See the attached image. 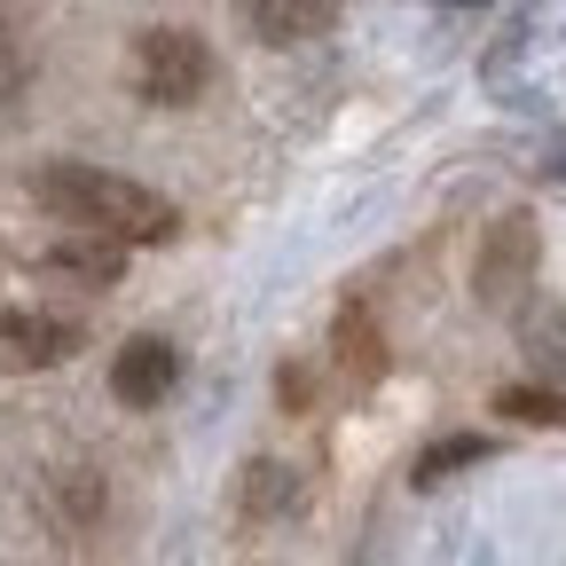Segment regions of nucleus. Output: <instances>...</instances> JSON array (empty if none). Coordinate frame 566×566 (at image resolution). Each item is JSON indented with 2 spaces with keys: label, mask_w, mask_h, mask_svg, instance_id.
Masks as SVG:
<instances>
[{
  "label": "nucleus",
  "mask_w": 566,
  "mask_h": 566,
  "mask_svg": "<svg viewBox=\"0 0 566 566\" xmlns=\"http://www.w3.org/2000/svg\"><path fill=\"white\" fill-rule=\"evenodd\" d=\"M32 197L48 212H63L71 229H95V237H118V244H174L181 237V212L158 189H142L126 174H103V166H80V158L40 166Z\"/></svg>",
  "instance_id": "f257e3e1"
},
{
  "label": "nucleus",
  "mask_w": 566,
  "mask_h": 566,
  "mask_svg": "<svg viewBox=\"0 0 566 566\" xmlns=\"http://www.w3.org/2000/svg\"><path fill=\"white\" fill-rule=\"evenodd\" d=\"M126 87L158 111H189L205 87H212V48L189 32V24H158L142 32L134 55H126Z\"/></svg>",
  "instance_id": "f03ea898"
},
{
  "label": "nucleus",
  "mask_w": 566,
  "mask_h": 566,
  "mask_svg": "<svg viewBox=\"0 0 566 566\" xmlns=\"http://www.w3.org/2000/svg\"><path fill=\"white\" fill-rule=\"evenodd\" d=\"M535 268H543V252H535V221H527V212L495 221V237L480 244V268H472L480 307H504V315H512V307L535 292Z\"/></svg>",
  "instance_id": "7ed1b4c3"
},
{
  "label": "nucleus",
  "mask_w": 566,
  "mask_h": 566,
  "mask_svg": "<svg viewBox=\"0 0 566 566\" xmlns=\"http://www.w3.org/2000/svg\"><path fill=\"white\" fill-rule=\"evenodd\" d=\"M87 346V331L48 307H0V370H55Z\"/></svg>",
  "instance_id": "20e7f679"
},
{
  "label": "nucleus",
  "mask_w": 566,
  "mask_h": 566,
  "mask_svg": "<svg viewBox=\"0 0 566 566\" xmlns=\"http://www.w3.org/2000/svg\"><path fill=\"white\" fill-rule=\"evenodd\" d=\"M126 252L118 237H95V229H63L48 252H40V275L48 283H80V292H111V283L126 275Z\"/></svg>",
  "instance_id": "39448f33"
},
{
  "label": "nucleus",
  "mask_w": 566,
  "mask_h": 566,
  "mask_svg": "<svg viewBox=\"0 0 566 566\" xmlns=\"http://www.w3.org/2000/svg\"><path fill=\"white\" fill-rule=\"evenodd\" d=\"M174 386H181V354H174L166 338L142 331V338H126V346L111 354V394H118L126 409H158Z\"/></svg>",
  "instance_id": "423d86ee"
},
{
  "label": "nucleus",
  "mask_w": 566,
  "mask_h": 566,
  "mask_svg": "<svg viewBox=\"0 0 566 566\" xmlns=\"http://www.w3.org/2000/svg\"><path fill=\"white\" fill-rule=\"evenodd\" d=\"M338 24V0H244V32L260 48H307V40H331Z\"/></svg>",
  "instance_id": "0eeeda50"
},
{
  "label": "nucleus",
  "mask_w": 566,
  "mask_h": 566,
  "mask_svg": "<svg viewBox=\"0 0 566 566\" xmlns=\"http://www.w3.org/2000/svg\"><path fill=\"white\" fill-rule=\"evenodd\" d=\"M331 370L346 386H378L386 378V338H378V315L363 300H346L338 323H331Z\"/></svg>",
  "instance_id": "6e6552de"
},
{
  "label": "nucleus",
  "mask_w": 566,
  "mask_h": 566,
  "mask_svg": "<svg viewBox=\"0 0 566 566\" xmlns=\"http://www.w3.org/2000/svg\"><path fill=\"white\" fill-rule=\"evenodd\" d=\"M237 495H244V512H252V520H283V512H300V472H292V464H275V457H252Z\"/></svg>",
  "instance_id": "1a4fd4ad"
},
{
  "label": "nucleus",
  "mask_w": 566,
  "mask_h": 566,
  "mask_svg": "<svg viewBox=\"0 0 566 566\" xmlns=\"http://www.w3.org/2000/svg\"><path fill=\"white\" fill-rule=\"evenodd\" d=\"M488 457H495V441H488V433H441L433 449H417L409 480H417V488H441L449 472H464V464H488Z\"/></svg>",
  "instance_id": "9d476101"
},
{
  "label": "nucleus",
  "mask_w": 566,
  "mask_h": 566,
  "mask_svg": "<svg viewBox=\"0 0 566 566\" xmlns=\"http://www.w3.org/2000/svg\"><path fill=\"white\" fill-rule=\"evenodd\" d=\"M495 417L558 433V424H566V394H558V386H504V394H495Z\"/></svg>",
  "instance_id": "9b49d317"
},
{
  "label": "nucleus",
  "mask_w": 566,
  "mask_h": 566,
  "mask_svg": "<svg viewBox=\"0 0 566 566\" xmlns=\"http://www.w3.org/2000/svg\"><path fill=\"white\" fill-rule=\"evenodd\" d=\"M520 346L535 354V370H566V307L543 300L535 315H520Z\"/></svg>",
  "instance_id": "f8f14e48"
},
{
  "label": "nucleus",
  "mask_w": 566,
  "mask_h": 566,
  "mask_svg": "<svg viewBox=\"0 0 566 566\" xmlns=\"http://www.w3.org/2000/svg\"><path fill=\"white\" fill-rule=\"evenodd\" d=\"M275 394H283V409H307V401H315V378H307L300 363H283V370H275Z\"/></svg>",
  "instance_id": "ddd939ff"
},
{
  "label": "nucleus",
  "mask_w": 566,
  "mask_h": 566,
  "mask_svg": "<svg viewBox=\"0 0 566 566\" xmlns=\"http://www.w3.org/2000/svg\"><path fill=\"white\" fill-rule=\"evenodd\" d=\"M441 9H488V0H441Z\"/></svg>",
  "instance_id": "4468645a"
},
{
  "label": "nucleus",
  "mask_w": 566,
  "mask_h": 566,
  "mask_svg": "<svg viewBox=\"0 0 566 566\" xmlns=\"http://www.w3.org/2000/svg\"><path fill=\"white\" fill-rule=\"evenodd\" d=\"M551 158H558V174H566V142H558V150H551Z\"/></svg>",
  "instance_id": "2eb2a0df"
}]
</instances>
